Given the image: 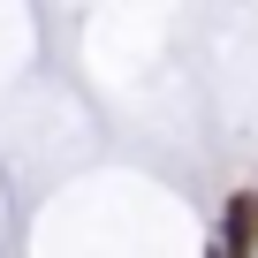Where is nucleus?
Returning a JSON list of instances; mask_svg holds the SVG:
<instances>
[{"label": "nucleus", "mask_w": 258, "mask_h": 258, "mask_svg": "<svg viewBox=\"0 0 258 258\" xmlns=\"http://www.w3.org/2000/svg\"><path fill=\"white\" fill-rule=\"evenodd\" d=\"M213 258H258V190H228V205H220V235H213Z\"/></svg>", "instance_id": "nucleus-1"}]
</instances>
